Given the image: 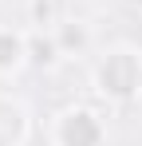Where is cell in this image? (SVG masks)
<instances>
[{"instance_id": "6da1fadb", "label": "cell", "mask_w": 142, "mask_h": 146, "mask_svg": "<svg viewBox=\"0 0 142 146\" xmlns=\"http://www.w3.org/2000/svg\"><path fill=\"white\" fill-rule=\"evenodd\" d=\"M67 142L71 146H91L95 142V126L87 122V115H75L67 122Z\"/></svg>"}, {"instance_id": "7a4b0ae2", "label": "cell", "mask_w": 142, "mask_h": 146, "mask_svg": "<svg viewBox=\"0 0 142 146\" xmlns=\"http://www.w3.org/2000/svg\"><path fill=\"white\" fill-rule=\"evenodd\" d=\"M8 59H16V44H4L0 40V63H8Z\"/></svg>"}]
</instances>
